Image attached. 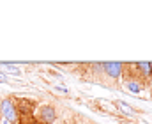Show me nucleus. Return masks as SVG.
I'll use <instances>...</instances> for the list:
<instances>
[{"mask_svg": "<svg viewBox=\"0 0 152 124\" xmlns=\"http://www.w3.org/2000/svg\"><path fill=\"white\" fill-rule=\"evenodd\" d=\"M0 117L11 124H18L20 114H18V108H16V101L12 98H4L0 101Z\"/></svg>", "mask_w": 152, "mask_h": 124, "instance_id": "1", "label": "nucleus"}, {"mask_svg": "<svg viewBox=\"0 0 152 124\" xmlns=\"http://www.w3.org/2000/svg\"><path fill=\"white\" fill-rule=\"evenodd\" d=\"M34 117L41 124H53L57 121V110L51 105H41L37 110H36Z\"/></svg>", "mask_w": 152, "mask_h": 124, "instance_id": "2", "label": "nucleus"}, {"mask_svg": "<svg viewBox=\"0 0 152 124\" xmlns=\"http://www.w3.org/2000/svg\"><path fill=\"white\" fill-rule=\"evenodd\" d=\"M103 71L110 78H120L124 73V64L122 62H103Z\"/></svg>", "mask_w": 152, "mask_h": 124, "instance_id": "3", "label": "nucleus"}, {"mask_svg": "<svg viewBox=\"0 0 152 124\" xmlns=\"http://www.w3.org/2000/svg\"><path fill=\"white\" fill-rule=\"evenodd\" d=\"M134 68H136V71L140 73L142 80H149L152 76L151 75V62H136Z\"/></svg>", "mask_w": 152, "mask_h": 124, "instance_id": "4", "label": "nucleus"}, {"mask_svg": "<svg viewBox=\"0 0 152 124\" xmlns=\"http://www.w3.org/2000/svg\"><path fill=\"white\" fill-rule=\"evenodd\" d=\"M115 106H117V110L120 112V114H124V115H129V117H133L134 115V108L131 106V105H127V103H124V101H115Z\"/></svg>", "mask_w": 152, "mask_h": 124, "instance_id": "5", "label": "nucleus"}, {"mask_svg": "<svg viewBox=\"0 0 152 124\" xmlns=\"http://www.w3.org/2000/svg\"><path fill=\"white\" fill-rule=\"evenodd\" d=\"M2 68H5V69H4V73H5V75L21 76V69H20L18 66H14V64H7V62H4V64H2Z\"/></svg>", "mask_w": 152, "mask_h": 124, "instance_id": "6", "label": "nucleus"}, {"mask_svg": "<svg viewBox=\"0 0 152 124\" xmlns=\"http://www.w3.org/2000/svg\"><path fill=\"white\" fill-rule=\"evenodd\" d=\"M126 87H127V90H131V92H134V94L142 92V85H140L138 80H127V82H126Z\"/></svg>", "mask_w": 152, "mask_h": 124, "instance_id": "7", "label": "nucleus"}, {"mask_svg": "<svg viewBox=\"0 0 152 124\" xmlns=\"http://www.w3.org/2000/svg\"><path fill=\"white\" fill-rule=\"evenodd\" d=\"M0 83H9V78H7V75L0 69Z\"/></svg>", "mask_w": 152, "mask_h": 124, "instance_id": "8", "label": "nucleus"}, {"mask_svg": "<svg viewBox=\"0 0 152 124\" xmlns=\"http://www.w3.org/2000/svg\"><path fill=\"white\" fill-rule=\"evenodd\" d=\"M55 90H57V92H60V94H67V92H69V90H67L66 87H58V85L55 87Z\"/></svg>", "mask_w": 152, "mask_h": 124, "instance_id": "9", "label": "nucleus"}, {"mask_svg": "<svg viewBox=\"0 0 152 124\" xmlns=\"http://www.w3.org/2000/svg\"><path fill=\"white\" fill-rule=\"evenodd\" d=\"M147 85H149V89H151V92H152V76L147 80Z\"/></svg>", "mask_w": 152, "mask_h": 124, "instance_id": "10", "label": "nucleus"}, {"mask_svg": "<svg viewBox=\"0 0 152 124\" xmlns=\"http://www.w3.org/2000/svg\"><path fill=\"white\" fill-rule=\"evenodd\" d=\"M151 75H152V62H151Z\"/></svg>", "mask_w": 152, "mask_h": 124, "instance_id": "11", "label": "nucleus"}]
</instances>
